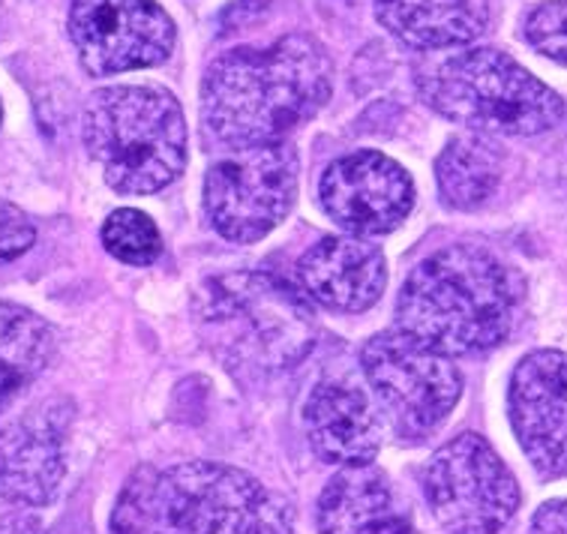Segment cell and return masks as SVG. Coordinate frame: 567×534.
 I'll return each instance as SVG.
<instances>
[{
  "instance_id": "cell-1",
  "label": "cell",
  "mask_w": 567,
  "mask_h": 534,
  "mask_svg": "<svg viewBox=\"0 0 567 534\" xmlns=\"http://www.w3.org/2000/svg\"><path fill=\"white\" fill-rule=\"evenodd\" d=\"M330 88V54L307 33L265 49H231L205 72L202 124L228 151L282 142L328 105Z\"/></svg>"
},
{
  "instance_id": "cell-2",
  "label": "cell",
  "mask_w": 567,
  "mask_h": 534,
  "mask_svg": "<svg viewBox=\"0 0 567 534\" xmlns=\"http://www.w3.org/2000/svg\"><path fill=\"white\" fill-rule=\"evenodd\" d=\"M112 534H295V507L235 465H142L117 495Z\"/></svg>"
},
{
  "instance_id": "cell-3",
  "label": "cell",
  "mask_w": 567,
  "mask_h": 534,
  "mask_svg": "<svg viewBox=\"0 0 567 534\" xmlns=\"http://www.w3.org/2000/svg\"><path fill=\"white\" fill-rule=\"evenodd\" d=\"M519 295V279L502 258L456 244L409 274L396 300V328L447 358L481 355L511 337Z\"/></svg>"
},
{
  "instance_id": "cell-4",
  "label": "cell",
  "mask_w": 567,
  "mask_h": 534,
  "mask_svg": "<svg viewBox=\"0 0 567 534\" xmlns=\"http://www.w3.org/2000/svg\"><path fill=\"white\" fill-rule=\"evenodd\" d=\"M193 312L207 349L235 372L277 376L291 370L319 337L310 298L261 270L202 283Z\"/></svg>"
},
{
  "instance_id": "cell-5",
  "label": "cell",
  "mask_w": 567,
  "mask_h": 534,
  "mask_svg": "<svg viewBox=\"0 0 567 534\" xmlns=\"http://www.w3.org/2000/svg\"><path fill=\"white\" fill-rule=\"evenodd\" d=\"M82 135L105 184L124 196L159 193L186 165L184 109L154 84H114L93 93Z\"/></svg>"
},
{
  "instance_id": "cell-6",
  "label": "cell",
  "mask_w": 567,
  "mask_h": 534,
  "mask_svg": "<svg viewBox=\"0 0 567 534\" xmlns=\"http://www.w3.org/2000/svg\"><path fill=\"white\" fill-rule=\"evenodd\" d=\"M423 103L454 124L489 135H540L565 114L553 88L498 49H465L417 70Z\"/></svg>"
},
{
  "instance_id": "cell-7",
  "label": "cell",
  "mask_w": 567,
  "mask_h": 534,
  "mask_svg": "<svg viewBox=\"0 0 567 534\" xmlns=\"http://www.w3.org/2000/svg\"><path fill=\"white\" fill-rule=\"evenodd\" d=\"M372 400L403 442H423L463 397V372L447 355L426 349L400 328L375 333L361 349Z\"/></svg>"
},
{
  "instance_id": "cell-8",
  "label": "cell",
  "mask_w": 567,
  "mask_h": 534,
  "mask_svg": "<svg viewBox=\"0 0 567 534\" xmlns=\"http://www.w3.org/2000/svg\"><path fill=\"white\" fill-rule=\"evenodd\" d=\"M423 499L451 534H498L519 511V483L477 432L444 442L421 472Z\"/></svg>"
},
{
  "instance_id": "cell-9",
  "label": "cell",
  "mask_w": 567,
  "mask_h": 534,
  "mask_svg": "<svg viewBox=\"0 0 567 534\" xmlns=\"http://www.w3.org/2000/svg\"><path fill=\"white\" fill-rule=\"evenodd\" d=\"M298 196V154L282 142L238 147L207 168L205 214L219 237L256 244L289 216Z\"/></svg>"
},
{
  "instance_id": "cell-10",
  "label": "cell",
  "mask_w": 567,
  "mask_h": 534,
  "mask_svg": "<svg viewBox=\"0 0 567 534\" xmlns=\"http://www.w3.org/2000/svg\"><path fill=\"white\" fill-rule=\"evenodd\" d=\"M70 37L91 75L159 66L175 52V21L156 0H73Z\"/></svg>"
},
{
  "instance_id": "cell-11",
  "label": "cell",
  "mask_w": 567,
  "mask_h": 534,
  "mask_svg": "<svg viewBox=\"0 0 567 534\" xmlns=\"http://www.w3.org/2000/svg\"><path fill=\"white\" fill-rule=\"evenodd\" d=\"M324 214L349 235H388L414 207V181L403 165L379 151L340 156L321 177Z\"/></svg>"
},
{
  "instance_id": "cell-12",
  "label": "cell",
  "mask_w": 567,
  "mask_h": 534,
  "mask_svg": "<svg viewBox=\"0 0 567 534\" xmlns=\"http://www.w3.org/2000/svg\"><path fill=\"white\" fill-rule=\"evenodd\" d=\"M70 418V402L45 400L0 427V502H52L66 474Z\"/></svg>"
},
{
  "instance_id": "cell-13",
  "label": "cell",
  "mask_w": 567,
  "mask_h": 534,
  "mask_svg": "<svg viewBox=\"0 0 567 534\" xmlns=\"http://www.w3.org/2000/svg\"><path fill=\"white\" fill-rule=\"evenodd\" d=\"M516 442L540 474L567 472V355L532 351L516 363L507 391Z\"/></svg>"
},
{
  "instance_id": "cell-14",
  "label": "cell",
  "mask_w": 567,
  "mask_h": 534,
  "mask_svg": "<svg viewBox=\"0 0 567 534\" xmlns=\"http://www.w3.org/2000/svg\"><path fill=\"white\" fill-rule=\"evenodd\" d=\"M303 432L321 463L372 465L382 448V414L358 384L324 379L303 400Z\"/></svg>"
},
{
  "instance_id": "cell-15",
  "label": "cell",
  "mask_w": 567,
  "mask_h": 534,
  "mask_svg": "<svg viewBox=\"0 0 567 534\" xmlns=\"http://www.w3.org/2000/svg\"><path fill=\"white\" fill-rule=\"evenodd\" d=\"M303 295L333 312H363L388 286L384 253L358 235L321 237L298 261Z\"/></svg>"
},
{
  "instance_id": "cell-16",
  "label": "cell",
  "mask_w": 567,
  "mask_h": 534,
  "mask_svg": "<svg viewBox=\"0 0 567 534\" xmlns=\"http://www.w3.org/2000/svg\"><path fill=\"white\" fill-rule=\"evenodd\" d=\"M316 528L319 534H412L388 477L372 465H351L330 477L316 504Z\"/></svg>"
},
{
  "instance_id": "cell-17",
  "label": "cell",
  "mask_w": 567,
  "mask_h": 534,
  "mask_svg": "<svg viewBox=\"0 0 567 534\" xmlns=\"http://www.w3.org/2000/svg\"><path fill=\"white\" fill-rule=\"evenodd\" d=\"M375 19L417 52H447L475 42L489 24V0H372Z\"/></svg>"
},
{
  "instance_id": "cell-18",
  "label": "cell",
  "mask_w": 567,
  "mask_h": 534,
  "mask_svg": "<svg viewBox=\"0 0 567 534\" xmlns=\"http://www.w3.org/2000/svg\"><path fill=\"white\" fill-rule=\"evenodd\" d=\"M54 358V330L33 309L0 300V414L40 379Z\"/></svg>"
},
{
  "instance_id": "cell-19",
  "label": "cell",
  "mask_w": 567,
  "mask_h": 534,
  "mask_svg": "<svg viewBox=\"0 0 567 534\" xmlns=\"http://www.w3.org/2000/svg\"><path fill=\"white\" fill-rule=\"evenodd\" d=\"M439 196L454 210H475L502 181V151L484 135H460L435 163Z\"/></svg>"
},
{
  "instance_id": "cell-20",
  "label": "cell",
  "mask_w": 567,
  "mask_h": 534,
  "mask_svg": "<svg viewBox=\"0 0 567 534\" xmlns=\"http://www.w3.org/2000/svg\"><path fill=\"white\" fill-rule=\"evenodd\" d=\"M103 247L124 265L147 267L163 253V237L151 216L135 207H121L103 223Z\"/></svg>"
},
{
  "instance_id": "cell-21",
  "label": "cell",
  "mask_w": 567,
  "mask_h": 534,
  "mask_svg": "<svg viewBox=\"0 0 567 534\" xmlns=\"http://www.w3.org/2000/svg\"><path fill=\"white\" fill-rule=\"evenodd\" d=\"M526 40L549 61L567 63V0H549L528 12Z\"/></svg>"
},
{
  "instance_id": "cell-22",
  "label": "cell",
  "mask_w": 567,
  "mask_h": 534,
  "mask_svg": "<svg viewBox=\"0 0 567 534\" xmlns=\"http://www.w3.org/2000/svg\"><path fill=\"white\" fill-rule=\"evenodd\" d=\"M37 240V228L19 205L0 198V265H10L24 256Z\"/></svg>"
},
{
  "instance_id": "cell-23",
  "label": "cell",
  "mask_w": 567,
  "mask_h": 534,
  "mask_svg": "<svg viewBox=\"0 0 567 534\" xmlns=\"http://www.w3.org/2000/svg\"><path fill=\"white\" fill-rule=\"evenodd\" d=\"M532 534H567V499L540 504L532 520Z\"/></svg>"
},
{
  "instance_id": "cell-24",
  "label": "cell",
  "mask_w": 567,
  "mask_h": 534,
  "mask_svg": "<svg viewBox=\"0 0 567 534\" xmlns=\"http://www.w3.org/2000/svg\"><path fill=\"white\" fill-rule=\"evenodd\" d=\"M0 121H3V105H0Z\"/></svg>"
}]
</instances>
